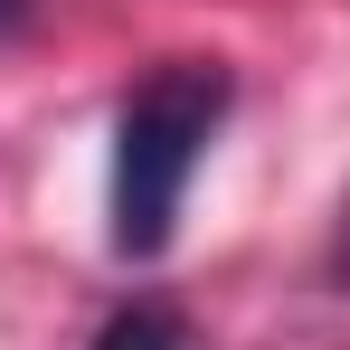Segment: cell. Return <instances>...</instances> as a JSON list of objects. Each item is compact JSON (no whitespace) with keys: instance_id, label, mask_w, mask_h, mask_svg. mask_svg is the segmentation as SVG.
Instances as JSON below:
<instances>
[{"instance_id":"3957f363","label":"cell","mask_w":350,"mask_h":350,"mask_svg":"<svg viewBox=\"0 0 350 350\" xmlns=\"http://www.w3.org/2000/svg\"><path fill=\"white\" fill-rule=\"evenodd\" d=\"M332 275L350 284V208H341V237H332Z\"/></svg>"},{"instance_id":"277c9868","label":"cell","mask_w":350,"mask_h":350,"mask_svg":"<svg viewBox=\"0 0 350 350\" xmlns=\"http://www.w3.org/2000/svg\"><path fill=\"white\" fill-rule=\"evenodd\" d=\"M29 29V0H0V38H19Z\"/></svg>"},{"instance_id":"6da1fadb","label":"cell","mask_w":350,"mask_h":350,"mask_svg":"<svg viewBox=\"0 0 350 350\" xmlns=\"http://www.w3.org/2000/svg\"><path fill=\"white\" fill-rule=\"evenodd\" d=\"M228 123V66L171 57L152 66L114 114V256H161L180 237V199L189 171L208 161Z\"/></svg>"},{"instance_id":"7a4b0ae2","label":"cell","mask_w":350,"mask_h":350,"mask_svg":"<svg viewBox=\"0 0 350 350\" xmlns=\"http://www.w3.org/2000/svg\"><path fill=\"white\" fill-rule=\"evenodd\" d=\"M95 350H189V341H180V322L161 303H123V312H105Z\"/></svg>"}]
</instances>
